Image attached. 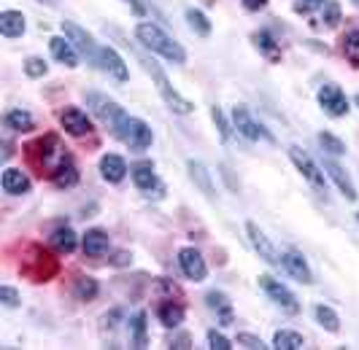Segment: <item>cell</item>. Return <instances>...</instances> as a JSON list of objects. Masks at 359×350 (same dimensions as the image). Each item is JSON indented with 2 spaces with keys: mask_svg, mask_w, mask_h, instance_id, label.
Segmentation results:
<instances>
[{
  "mask_svg": "<svg viewBox=\"0 0 359 350\" xmlns=\"http://www.w3.org/2000/svg\"><path fill=\"white\" fill-rule=\"evenodd\" d=\"M357 224H359V213H357Z\"/></svg>",
  "mask_w": 359,
  "mask_h": 350,
  "instance_id": "50",
  "label": "cell"
},
{
  "mask_svg": "<svg viewBox=\"0 0 359 350\" xmlns=\"http://www.w3.org/2000/svg\"><path fill=\"white\" fill-rule=\"evenodd\" d=\"M130 175H133V183H135L141 192H151V189H157V186H160L157 173H154V167H151V164H138V167H133V170H130Z\"/></svg>",
  "mask_w": 359,
  "mask_h": 350,
  "instance_id": "26",
  "label": "cell"
},
{
  "mask_svg": "<svg viewBox=\"0 0 359 350\" xmlns=\"http://www.w3.org/2000/svg\"><path fill=\"white\" fill-rule=\"evenodd\" d=\"M343 52H346V59H348L354 68H359V30H351V33L346 35Z\"/></svg>",
  "mask_w": 359,
  "mask_h": 350,
  "instance_id": "34",
  "label": "cell"
},
{
  "mask_svg": "<svg viewBox=\"0 0 359 350\" xmlns=\"http://www.w3.org/2000/svg\"><path fill=\"white\" fill-rule=\"evenodd\" d=\"M76 243H79V237H76V232H73L71 227L57 229L52 234V245L60 253H73V251H76Z\"/></svg>",
  "mask_w": 359,
  "mask_h": 350,
  "instance_id": "30",
  "label": "cell"
},
{
  "mask_svg": "<svg viewBox=\"0 0 359 350\" xmlns=\"http://www.w3.org/2000/svg\"><path fill=\"white\" fill-rule=\"evenodd\" d=\"M303 345H306L303 334L289 332V329H281V332H276V337H273V348L276 350H300Z\"/></svg>",
  "mask_w": 359,
  "mask_h": 350,
  "instance_id": "29",
  "label": "cell"
},
{
  "mask_svg": "<svg viewBox=\"0 0 359 350\" xmlns=\"http://www.w3.org/2000/svg\"><path fill=\"white\" fill-rule=\"evenodd\" d=\"M57 259H54L52 253H46V251H41V248H33V259H27V262L22 264V272L27 275V278H33V283H46L49 278L57 275Z\"/></svg>",
  "mask_w": 359,
  "mask_h": 350,
  "instance_id": "6",
  "label": "cell"
},
{
  "mask_svg": "<svg viewBox=\"0 0 359 350\" xmlns=\"http://www.w3.org/2000/svg\"><path fill=\"white\" fill-rule=\"evenodd\" d=\"M125 3H127V6H133V11H135L138 17H144V14H146V6L141 3V0H125Z\"/></svg>",
  "mask_w": 359,
  "mask_h": 350,
  "instance_id": "45",
  "label": "cell"
},
{
  "mask_svg": "<svg viewBox=\"0 0 359 350\" xmlns=\"http://www.w3.org/2000/svg\"><path fill=\"white\" fill-rule=\"evenodd\" d=\"M354 6H357V8H359V0H354Z\"/></svg>",
  "mask_w": 359,
  "mask_h": 350,
  "instance_id": "49",
  "label": "cell"
},
{
  "mask_svg": "<svg viewBox=\"0 0 359 350\" xmlns=\"http://www.w3.org/2000/svg\"><path fill=\"white\" fill-rule=\"evenodd\" d=\"M238 345H243V348H249V350H265L268 345L257 337V334H249V332H241L238 334Z\"/></svg>",
  "mask_w": 359,
  "mask_h": 350,
  "instance_id": "40",
  "label": "cell"
},
{
  "mask_svg": "<svg viewBox=\"0 0 359 350\" xmlns=\"http://www.w3.org/2000/svg\"><path fill=\"white\" fill-rule=\"evenodd\" d=\"M233 122H235V130H238L243 138H249V140H268V143H273V135H270L268 130H265L262 124L254 119L252 113H249V108H246V105H235Z\"/></svg>",
  "mask_w": 359,
  "mask_h": 350,
  "instance_id": "8",
  "label": "cell"
},
{
  "mask_svg": "<svg viewBox=\"0 0 359 350\" xmlns=\"http://www.w3.org/2000/svg\"><path fill=\"white\" fill-rule=\"evenodd\" d=\"M313 318H316V321H319V326H324L330 334L341 332V318H338V313H335L332 307H327V304H316V307H313Z\"/></svg>",
  "mask_w": 359,
  "mask_h": 350,
  "instance_id": "28",
  "label": "cell"
},
{
  "mask_svg": "<svg viewBox=\"0 0 359 350\" xmlns=\"http://www.w3.org/2000/svg\"><path fill=\"white\" fill-rule=\"evenodd\" d=\"M27 24H25V14L22 11H3L0 14V33L6 38H19L25 35Z\"/></svg>",
  "mask_w": 359,
  "mask_h": 350,
  "instance_id": "25",
  "label": "cell"
},
{
  "mask_svg": "<svg viewBox=\"0 0 359 350\" xmlns=\"http://www.w3.org/2000/svg\"><path fill=\"white\" fill-rule=\"evenodd\" d=\"M111 130H114V135L122 140L130 151H146V148L154 143V132H151V127H149L144 119L130 116V113H125V111L114 119Z\"/></svg>",
  "mask_w": 359,
  "mask_h": 350,
  "instance_id": "3",
  "label": "cell"
},
{
  "mask_svg": "<svg viewBox=\"0 0 359 350\" xmlns=\"http://www.w3.org/2000/svg\"><path fill=\"white\" fill-rule=\"evenodd\" d=\"M62 33H65V38H68L73 46H76L79 52L87 57V59H92V62L97 59V52H100V46L95 43V38H92V35L84 30V27H79L76 22H62Z\"/></svg>",
  "mask_w": 359,
  "mask_h": 350,
  "instance_id": "10",
  "label": "cell"
},
{
  "mask_svg": "<svg viewBox=\"0 0 359 350\" xmlns=\"http://www.w3.org/2000/svg\"><path fill=\"white\" fill-rule=\"evenodd\" d=\"M127 46H130V43H127ZM130 49L135 52L138 62H141L146 73L151 76V81L157 84V92H160V97L165 100V105H168V108H170L173 113H179V116H187V113H192V111H195V105L189 103V100H187L184 94H179V92L173 89V84L168 81V73H165V70H162L160 65H157V62L151 59V57H146V54L141 52L138 46H130Z\"/></svg>",
  "mask_w": 359,
  "mask_h": 350,
  "instance_id": "1",
  "label": "cell"
},
{
  "mask_svg": "<svg viewBox=\"0 0 359 350\" xmlns=\"http://www.w3.org/2000/svg\"><path fill=\"white\" fill-rule=\"evenodd\" d=\"M0 183H3V192L11 194V197H19V194L30 192V178L22 173V170H17V167H6Z\"/></svg>",
  "mask_w": 359,
  "mask_h": 350,
  "instance_id": "20",
  "label": "cell"
},
{
  "mask_svg": "<svg viewBox=\"0 0 359 350\" xmlns=\"http://www.w3.org/2000/svg\"><path fill=\"white\" fill-rule=\"evenodd\" d=\"M60 124H62V130H65L68 135H76V138L90 135L92 132L90 116H87L81 108H73V105H68V108L60 113Z\"/></svg>",
  "mask_w": 359,
  "mask_h": 350,
  "instance_id": "13",
  "label": "cell"
},
{
  "mask_svg": "<svg viewBox=\"0 0 359 350\" xmlns=\"http://www.w3.org/2000/svg\"><path fill=\"white\" fill-rule=\"evenodd\" d=\"M100 175L106 178L108 183H119V181H125L127 175V162L119 154H106L100 159Z\"/></svg>",
  "mask_w": 359,
  "mask_h": 350,
  "instance_id": "21",
  "label": "cell"
},
{
  "mask_svg": "<svg viewBox=\"0 0 359 350\" xmlns=\"http://www.w3.org/2000/svg\"><path fill=\"white\" fill-rule=\"evenodd\" d=\"M87 103H90V108L95 111V116L100 119L103 124H114V119L122 113V108H119V103H114L111 97H106V94H100V92H90L87 94Z\"/></svg>",
  "mask_w": 359,
  "mask_h": 350,
  "instance_id": "15",
  "label": "cell"
},
{
  "mask_svg": "<svg viewBox=\"0 0 359 350\" xmlns=\"http://www.w3.org/2000/svg\"><path fill=\"white\" fill-rule=\"evenodd\" d=\"M259 288H262V291H265V294H268L284 313H289V315L300 313V302H297V297L289 291L281 280H276L273 275H259Z\"/></svg>",
  "mask_w": 359,
  "mask_h": 350,
  "instance_id": "5",
  "label": "cell"
},
{
  "mask_svg": "<svg viewBox=\"0 0 359 350\" xmlns=\"http://www.w3.org/2000/svg\"><path fill=\"white\" fill-rule=\"evenodd\" d=\"M324 3H327V0H297V3H294V11H297V14H311V11H316L319 6H324Z\"/></svg>",
  "mask_w": 359,
  "mask_h": 350,
  "instance_id": "43",
  "label": "cell"
},
{
  "mask_svg": "<svg viewBox=\"0 0 359 350\" xmlns=\"http://www.w3.org/2000/svg\"><path fill=\"white\" fill-rule=\"evenodd\" d=\"M281 264H284V270H287L294 280H300V283H306V286L308 283H313L311 267H308L303 253H297V251H284V253H281Z\"/></svg>",
  "mask_w": 359,
  "mask_h": 350,
  "instance_id": "16",
  "label": "cell"
},
{
  "mask_svg": "<svg viewBox=\"0 0 359 350\" xmlns=\"http://www.w3.org/2000/svg\"><path fill=\"white\" fill-rule=\"evenodd\" d=\"M95 65L103 70L106 76L116 78V81H127V78H130V70H127L125 59L116 54V49H111V46H100Z\"/></svg>",
  "mask_w": 359,
  "mask_h": 350,
  "instance_id": "11",
  "label": "cell"
},
{
  "mask_svg": "<svg viewBox=\"0 0 359 350\" xmlns=\"http://www.w3.org/2000/svg\"><path fill=\"white\" fill-rule=\"evenodd\" d=\"M38 3H46V6H57V0H38Z\"/></svg>",
  "mask_w": 359,
  "mask_h": 350,
  "instance_id": "47",
  "label": "cell"
},
{
  "mask_svg": "<svg viewBox=\"0 0 359 350\" xmlns=\"http://www.w3.org/2000/svg\"><path fill=\"white\" fill-rule=\"evenodd\" d=\"M179 267L181 272L187 275L189 280H205L208 275V267H205V259H203V253H200L198 248H181L179 251Z\"/></svg>",
  "mask_w": 359,
  "mask_h": 350,
  "instance_id": "12",
  "label": "cell"
},
{
  "mask_svg": "<svg viewBox=\"0 0 359 350\" xmlns=\"http://www.w3.org/2000/svg\"><path fill=\"white\" fill-rule=\"evenodd\" d=\"M322 170L327 173V178H332L335 181V186L341 189V194L348 200V202H354L359 194H357V186L351 183V178H348V173L343 170L338 162H332V159H324L322 162Z\"/></svg>",
  "mask_w": 359,
  "mask_h": 350,
  "instance_id": "14",
  "label": "cell"
},
{
  "mask_svg": "<svg viewBox=\"0 0 359 350\" xmlns=\"http://www.w3.org/2000/svg\"><path fill=\"white\" fill-rule=\"evenodd\" d=\"M316 100L322 105V111L332 119H341L348 113V97L343 94V89L338 84H324L316 94Z\"/></svg>",
  "mask_w": 359,
  "mask_h": 350,
  "instance_id": "7",
  "label": "cell"
},
{
  "mask_svg": "<svg viewBox=\"0 0 359 350\" xmlns=\"http://www.w3.org/2000/svg\"><path fill=\"white\" fill-rule=\"evenodd\" d=\"M254 43H257V49H259V52L268 54L270 59H278V46H276V41L270 38V33H265V30H262V33H257L254 35Z\"/></svg>",
  "mask_w": 359,
  "mask_h": 350,
  "instance_id": "36",
  "label": "cell"
},
{
  "mask_svg": "<svg viewBox=\"0 0 359 350\" xmlns=\"http://www.w3.org/2000/svg\"><path fill=\"white\" fill-rule=\"evenodd\" d=\"M6 127L14 130V132H27V130L36 127V119H33L25 108H11V111L6 113Z\"/></svg>",
  "mask_w": 359,
  "mask_h": 350,
  "instance_id": "27",
  "label": "cell"
},
{
  "mask_svg": "<svg viewBox=\"0 0 359 350\" xmlns=\"http://www.w3.org/2000/svg\"><path fill=\"white\" fill-rule=\"evenodd\" d=\"M187 22H189V27H192V33L195 35H211V22H208V17L203 14V11H198V8H187Z\"/></svg>",
  "mask_w": 359,
  "mask_h": 350,
  "instance_id": "31",
  "label": "cell"
},
{
  "mask_svg": "<svg viewBox=\"0 0 359 350\" xmlns=\"http://www.w3.org/2000/svg\"><path fill=\"white\" fill-rule=\"evenodd\" d=\"M319 146H322L327 154H332V157L346 154V143H343L341 138H335L332 132H322V135H319Z\"/></svg>",
  "mask_w": 359,
  "mask_h": 350,
  "instance_id": "35",
  "label": "cell"
},
{
  "mask_svg": "<svg viewBox=\"0 0 359 350\" xmlns=\"http://www.w3.org/2000/svg\"><path fill=\"white\" fill-rule=\"evenodd\" d=\"M187 170H189V178H192V183L198 186L200 192L205 194V200H214L216 189H214V178H211V173H208V167H205L203 162H195V159H189V162H187Z\"/></svg>",
  "mask_w": 359,
  "mask_h": 350,
  "instance_id": "19",
  "label": "cell"
},
{
  "mask_svg": "<svg viewBox=\"0 0 359 350\" xmlns=\"http://www.w3.org/2000/svg\"><path fill=\"white\" fill-rule=\"evenodd\" d=\"M25 73H27L30 78H43V76L49 73V65H46V59H41V57H27V59H25Z\"/></svg>",
  "mask_w": 359,
  "mask_h": 350,
  "instance_id": "37",
  "label": "cell"
},
{
  "mask_svg": "<svg viewBox=\"0 0 359 350\" xmlns=\"http://www.w3.org/2000/svg\"><path fill=\"white\" fill-rule=\"evenodd\" d=\"M135 38L144 43L149 52L160 54V57L170 59V62H176V65H184V62H187V52H184V46H181L179 41H173L170 35L162 30V27H157L154 22H138V27H135Z\"/></svg>",
  "mask_w": 359,
  "mask_h": 350,
  "instance_id": "2",
  "label": "cell"
},
{
  "mask_svg": "<svg viewBox=\"0 0 359 350\" xmlns=\"http://www.w3.org/2000/svg\"><path fill=\"white\" fill-rule=\"evenodd\" d=\"M84 253L87 256H92V259H97V256H103V253H108V245H111V240H108V234L103 232V229H90L87 234H84Z\"/></svg>",
  "mask_w": 359,
  "mask_h": 350,
  "instance_id": "22",
  "label": "cell"
},
{
  "mask_svg": "<svg viewBox=\"0 0 359 350\" xmlns=\"http://www.w3.org/2000/svg\"><path fill=\"white\" fill-rule=\"evenodd\" d=\"M322 22L327 27H338V22H341V3H338V0H327V3H324Z\"/></svg>",
  "mask_w": 359,
  "mask_h": 350,
  "instance_id": "38",
  "label": "cell"
},
{
  "mask_svg": "<svg viewBox=\"0 0 359 350\" xmlns=\"http://www.w3.org/2000/svg\"><path fill=\"white\" fill-rule=\"evenodd\" d=\"M73 291H76V297L81 299V302H90V299L97 297V280L95 278H79L76 280V286H73Z\"/></svg>",
  "mask_w": 359,
  "mask_h": 350,
  "instance_id": "33",
  "label": "cell"
},
{
  "mask_svg": "<svg viewBox=\"0 0 359 350\" xmlns=\"http://www.w3.org/2000/svg\"><path fill=\"white\" fill-rule=\"evenodd\" d=\"M246 232H249V240H252L254 251L259 253V259H265L270 267H278V270H281V267H284V264H281V253L276 251V245L270 243L268 234L257 227L254 221H249V224H246Z\"/></svg>",
  "mask_w": 359,
  "mask_h": 350,
  "instance_id": "9",
  "label": "cell"
},
{
  "mask_svg": "<svg viewBox=\"0 0 359 350\" xmlns=\"http://www.w3.org/2000/svg\"><path fill=\"white\" fill-rule=\"evenodd\" d=\"M289 159L294 162V167L303 173V178H306V181L313 186V189H316V192L327 194V178H324L327 173H322V167H319L313 159L308 157L300 146H289Z\"/></svg>",
  "mask_w": 359,
  "mask_h": 350,
  "instance_id": "4",
  "label": "cell"
},
{
  "mask_svg": "<svg viewBox=\"0 0 359 350\" xmlns=\"http://www.w3.org/2000/svg\"><path fill=\"white\" fill-rule=\"evenodd\" d=\"M0 302H3L6 307H19L22 297H19L17 288H11V286H3V288H0Z\"/></svg>",
  "mask_w": 359,
  "mask_h": 350,
  "instance_id": "42",
  "label": "cell"
},
{
  "mask_svg": "<svg viewBox=\"0 0 359 350\" xmlns=\"http://www.w3.org/2000/svg\"><path fill=\"white\" fill-rule=\"evenodd\" d=\"M354 103H357V105H359V94H357V97H354Z\"/></svg>",
  "mask_w": 359,
  "mask_h": 350,
  "instance_id": "48",
  "label": "cell"
},
{
  "mask_svg": "<svg viewBox=\"0 0 359 350\" xmlns=\"http://www.w3.org/2000/svg\"><path fill=\"white\" fill-rule=\"evenodd\" d=\"M208 348L211 350H230L233 348V342H230L224 334H219L216 329H211V332H208Z\"/></svg>",
  "mask_w": 359,
  "mask_h": 350,
  "instance_id": "41",
  "label": "cell"
},
{
  "mask_svg": "<svg viewBox=\"0 0 359 350\" xmlns=\"http://www.w3.org/2000/svg\"><path fill=\"white\" fill-rule=\"evenodd\" d=\"M49 49H52V57L57 62H62L65 68H79V54H76V46L65 35H54L49 41Z\"/></svg>",
  "mask_w": 359,
  "mask_h": 350,
  "instance_id": "18",
  "label": "cell"
},
{
  "mask_svg": "<svg viewBox=\"0 0 359 350\" xmlns=\"http://www.w3.org/2000/svg\"><path fill=\"white\" fill-rule=\"evenodd\" d=\"M170 348H189V337H179V340H176Z\"/></svg>",
  "mask_w": 359,
  "mask_h": 350,
  "instance_id": "46",
  "label": "cell"
},
{
  "mask_svg": "<svg viewBox=\"0 0 359 350\" xmlns=\"http://www.w3.org/2000/svg\"><path fill=\"white\" fill-rule=\"evenodd\" d=\"M243 6H246L249 11H262V8L268 6V0H243Z\"/></svg>",
  "mask_w": 359,
  "mask_h": 350,
  "instance_id": "44",
  "label": "cell"
},
{
  "mask_svg": "<svg viewBox=\"0 0 359 350\" xmlns=\"http://www.w3.org/2000/svg\"><path fill=\"white\" fill-rule=\"evenodd\" d=\"M52 178L60 189H71V186L79 183V167L73 164L71 157H62V162L57 164V170L52 173Z\"/></svg>",
  "mask_w": 359,
  "mask_h": 350,
  "instance_id": "23",
  "label": "cell"
},
{
  "mask_svg": "<svg viewBox=\"0 0 359 350\" xmlns=\"http://www.w3.org/2000/svg\"><path fill=\"white\" fill-rule=\"evenodd\" d=\"M211 119H214L216 130H219V138L227 143V140H230V124H227V119H224V113H222V108H219V105L211 108Z\"/></svg>",
  "mask_w": 359,
  "mask_h": 350,
  "instance_id": "39",
  "label": "cell"
},
{
  "mask_svg": "<svg viewBox=\"0 0 359 350\" xmlns=\"http://www.w3.org/2000/svg\"><path fill=\"white\" fill-rule=\"evenodd\" d=\"M184 307H181L179 302H173V299H168V302H162L160 310H157V318H160V323L165 329H176L184 323Z\"/></svg>",
  "mask_w": 359,
  "mask_h": 350,
  "instance_id": "24",
  "label": "cell"
},
{
  "mask_svg": "<svg viewBox=\"0 0 359 350\" xmlns=\"http://www.w3.org/2000/svg\"><path fill=\"white\" fill-rule=\"evenodd\" d=\"M205 304H208V310L216 313V321H219L222 326H233L235 323L233 304H230V299L224 297L222 291H208V294H205Z\"/></svg>",
  "mask_w": 359,
  "mask_h": 350,
  "instance_id": "17",
  "label": "cell"
},
{
  "mask_svg": "<svg viewBox=\"0 0 359 350\" xmlns=\"http://www.w3.org/2000/svg\"><path fill=\"white\" fill-rule=\"evenodd\" d=\"M133 329V348H146V313H135V318L130 321Z\"/></svg>",
  "mask_w": 359,
  "mask_h": 350,
  "instance_id": "32",
  "label": "cell"
}]
</instances>
